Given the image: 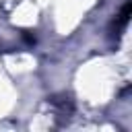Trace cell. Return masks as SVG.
Returning a JSON list of instances; mask_svg holds the SVG:
<instances>
[{
	"label": "cell",
	"mask_w": 132,
	"mask_h": 132,
	"mask_svg": "<svg viewBox=\"0 0 132 132\" xmlns=\"http://www.w3.org/2000/svg\"><path fill=\"white\" fill-rule=\"evenodd\" d=\"M130 14H132V2L128 0L126 4H124V8H122V12L118 14L120 19H118V29H122V27H126V23L130 21Z\"/></svg>",
	"instance_id": "obj_1"
}]
</instances>
